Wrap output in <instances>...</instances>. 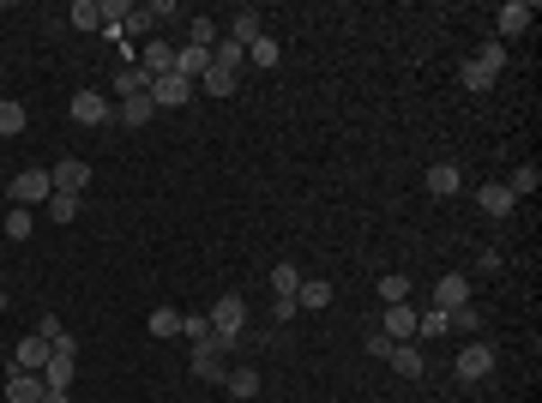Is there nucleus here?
Returning a JSON list of instances; mask_svg holds the SVG:
<instances>
[{
    "label": "nucleus",
    "instance_id": "9b49d317",
    "mask_svg": "<svg viewBox=\"0 0 542 403\" xmlns=\"http://www.w3.org/2000/svg\"><path fill=\"white\" fill-rule=\"evenodd\" d=\"M223 373H229V367H223V355H218V349H211V343H193V380L223 385Z\"/></svg>",
    "mask_w": 542,
    "mask_h": 403
},
{
    "label": "nucleus",
    "instance_id": "6e6552de",
    "mask_svg": "<svg viewBox=\"0 0 542 403\" xmlns=\"http://www.w3.org/2000/svg\"><path fill=\"white\" fill-rule=\"evenodd\" d=\"M386 343H416V307L404 302L386 307Z\"/></svg>",
    "mask_w": 542,
    "mask_h": 403
},
{
    "label": "nucleus",
    "instance_id": "5701e85b",
    "mask_svg": "<svg viewBox=\"0 0 542 403\" xmlns=\"http://www.w3.org/2000/svg\"><path fill=\"white\" fill-rule=\"evenodd\" d=\"M325 302H332V283H325V277H301L296 307H325Z\"/></svg>",
    "mask_w": 542,
    "mask_h": 403
},
{
    "label": "nucleus",
    "instance_id": "6ab92c4d",
    "mask_svg": "<svg viewBox=\"0 0 542 403\" xmlns=\"http://www.w3.org/2000/svg\"><path fill=\"white\" fill-rule=\"evenodd\" d=\"M145 79H163V73H175V48L169 42H145Z\"/></svg>",
    "mask_w": 542,
    "mask_h": 403
},
{
    "label": "nucleus",
    "instance_id": "f257e3e1",
    "mask_svg": "<svg viewBox=\"0 0 542 403\" xmlns=\"http://www.w3.org/2000/svg\"><path fill=\"white\" fill-rule=\"evenodd\" d=\"M205 320H211V349H218V355H229V349L241 343V325H247V307H241V295H223V302L211 307Z\"/></svg>",
    "mask_w": 542,
    "mask_h": 403
},
{
    "label": "nucleus",
    "instance_id": "f704fd0d",
    "mask_svg": "<svg viewBox=\"0 0 542 403\" xmlns=\"http://www.w3.org/2000/svg\"><path fill=\"white\" fill-rule=\"evenodd\" d=\"M440 331H452L440 307H428V313H416V337H440Z\"/></svg>",
    "mask_w": 542,
    "mask_h": 403
},
{
    "label": "nucleus",
    "instance_id": "f8f14e48",
    "mask_svg": "<svg viewBox=\"0 0 542 403\" xmlns=\"http://www.w3.org/2000/svg\"><path fill=\"white\" fill-rule=\"evenodd\" d=\"M49 367V343L42 337H24L19 349H13V373H42Z\"/></svg>",
    "mask_w": 542,
    "mask_h": 403
},
{
    "label": "nucleus",
    "instance_id": "58836bf2",
    "mask_svg": "<svg viewBox=\"0 0 542 403\" xmlns=\"http://www.w3.org/2000/svg\"><path fill=\"white\" fill-rule=\"evenodd\" d=\"M446 325H458V331H476V325H482V313H476L470 302H464V307H452V313H446Z\"/></svg>",
    "mask_w": 542,
    "mask_h": 403
},
{
    "label": "nucleus",
    "instance_id": "2eb2a0df",
    "mask_svg": "<svg viewBox=\"0 0 542 403\" xmlns=\"http://www.w3.org/2000/svg\"><path fill=\"white\" fill-rule=\"evenodd\" d=\"M205 66H211V48H193V42H187V48H175V79H205Z\"/></svg>",
    "mask_w": 542,
    "mask_h": 403
},
{
    "label": "nucleus",
    "instance_id": "39448f33",
    "mask_svg": "<svg viewBox=\"0 0 542 403\" xmlns=\"http://www.w3.org/2000/svg\"><path fill=\"white\" fill-rule=\"evenodd\" d=\"M49 181H55V193H84V187H91V162L60 157V162H49Z\"/></svg>",
    "mask_w": 542,
    "mask_h": 403
},
{
    "label": "nucleus",
    "instance_id": "c9c22d12",
    "mask_svg": "<svg viewBox=\"0 0 542 403\" xmlns=\"http://www.w3.org/2000/svg\"><path fill=\"white\" fill-rule=\"evenodd\" d=\"M247 61H253V66H278V61H283V48H278L271 37H260L253 48H247Z\"/></svg>",
    "mask_w": 542,
    "mask_h": 403
},
{
    "label": "nucleus",
    "instance_id": "393cba45",
    "mask_svg": "<svg viewBox=\"0 0 542 403\" xmlns=\"http://www.w3.org/2000/svg\"><path fill=\"white\" fill-rule=\"evenodd\" d=\"M271 289H278V302H296L301 271H296V265H271Z\"/></svg>",
    "mask_w": 542,
    "mask_h": 403
},
{
    "label": "nucleus",
    "instance_id": "a211bd4d",
    "mask_svg": "<svg viewBox=\"0 0 542 403\" xmlns=\"http://www.w3.org/2000/svg\"><path fill=\"white\" fill-rule=\"evenodd\" d=\"M42 385H49V391H73V355H60V349H49V367H42Z\"/></svg>",
    "mask_w": 542,
    "mask_h": 403
},
{
    "label": "nucleus",
    "instance_id": "a19ab883",
    "mask_svg": "<svg viewBox=\"0 0 542 403\" xmlns=\"http://www.w3.org/2000/svg\"><path fill=\"white\" fill-rule=\"evenodd\" d=\"M37 337H42V343H49V349H55V343H60V337H67V325H60V320H55V313H42V325H37Z\"/></svg>",
    "mask_w": 542,
    "mask_h": 403
},
{
    "label": "nucleus",
    "instance_id": "c85d7f7f",
    "mask_svg": "<svg viewBox=\"0 0 542 403\" xmlns=\"http://www.w3.org/2000/svg\"><path fill=\"white\" fill-rule=\"evenodd\" d=\"M6 241H31V205H13L6 211Z\"/></svg>",
    "mask_w": 542,
    "mask_h": 403
},
{
    "label": "nucleus",
    "instance_id": "f03ea898",
    "mask_svg": "<svg viewBox=\"0 0 542 403\" xmlns=\"http://www.w3.org/2000/svg\"><path fill=\"white\" fill-rule=\"evenodd\" d=\"M6 193H13V205H49V193H55V181H49V169H19Z\"/></svg>",
    "mask_w": 542,
    "mask_h": 403
},
{
    "label": "nucleus",
    "instance_id": "7ed1b4c3",
    "mask_svg": "<svg viewBox=\"0 0 542 403\" xmlns=\"http://www.w3.org/2000/svg\"><path fill=\"white\" fill-rule=\"evenodd\" d=\"M452 373H458L464 385H476V380H488V373H494V349H488V343H464V355L458 362H452Z\"/></svg>",
    "mask_w": 542,
    "mask_h": 403
},
{
    "label": "nucleus",
    "instance_id": "bb28decb",
    "mask_svg": "<svg viewBox=\"0 0 542 403\" xmlns=\"http://www.w3.org/2000/svg\"><path fill=\"white\" fill-rule=\"evenodd\" d=\"M145 325H151V337H181V313L175 307H151V320Z\"/></svg>",
    "mask_w": 542,
    "mask_h": 403
},
{
    "label": "nucleus",
    "instance_id": "a878e982",
    "mask_svg": "<svg viewBox=\"0 0 542 403\" xmlns=\"http://www.w3.org/2000/svg\"><path fill=\"white\" fill-rule=\"evenodd\" d=\"M205 91H211V97H229V91H235L241 84V73H229V66H205Z\"/></svg>",
    "mask_w": 542,
    "mask_h": 403
},
{
    "label": "nucleus",
    "instance_id": "412c9836",
    "mask_svg": "<svg viewBox=\"0 0 542 403\" xmlns=\"http://www.w3.org/2000/svg\"><path fill=\"white\" fill-rule=\"evenodd\" d=\"M501 187L512 193V199H524V193H537V187H542V169H537V162H519V169H512Z\"/></svg>",
    "mask_w": 542,
    "mask_h": 403
},
{
    "label": "nucleus",
    "instance_id": "2f4dec72",
    "mask_svg": "<svg viewBox=\"0 0 542 403\" xmlns=\"http://www.w3.org/2000/svg\"><path fill=\"white\" fill-rule=\"evenodd\" d=\"M181 337L187 343H211V320H205V313H181Z\"/></svg>",
    "mask_w": 542,
    "mask_h": 403
},
{
    "label": "nucleus",
    "instance_id": "4be33fe9",
    "mask_svg": "<svg viewBox=\"0 0 542 403\" xmlns=\"http://www.w3.org/2000/svg\"><path fill=\"white\" fill-rule=\"evenodd\" d=\"M115 91H120V102H127V97H145V91H151L145 66H120V73H115Z\"/></svg>",
    "mask_w": 542,
    "mask_h": 403
},
{
    "label": "nucleus",
    "instance_id": "dca6fc26",
    "mask_svg": "<svg viewBox=\"0 0 542 403\" xmlns=\"http://www.w3.org/2000/svg\"><path fill=\"white\" fill-rule=\"evenodd\" d=\"M386 362H392V373H398V380H422V349L416 343H392V355H386Z\"/></svg>",
    "mask_w": 542,
    "mask_h": 403
},
{
    "label": "nucleus",
    "instance_id": "e433bc0d",
    "mask_svg": "<svg viewBox=\"0 0 542 403\" xmlns=\"http://www.w3.org/2000/svg\"><path fill=\"white\" fill-rule=\"evenodd\" d=\"M97 19L102 24H127L133 19V6H127V0H97Z\"/></svg>",
    "mask_w": 542,
    "mask_h": 403
},
{
    "label": "nucleus",
    "instance_id": "c756f323",
    "mask_svg": "<svg viewBox=\"0 0 542 403\" xmlns=\"http://www.w3.org/2000/svg\"><path fill=\"white\" fill-rule=\"evenodd\" d=\"M67 24H73V31H102V19H97V0H79V6L67 13Z\"/></svg>",
    "mask_w": 542,
    "mask_h": 403
},
{
    "label": "nucleus",
    "instance_id": "423d86ee",
    "mask_svg": "<svg viewBox=\"0 0 542 403\" xmlns=\"http://www.w3.org/2000/svg\"><path fill=\"white\" fill-rule=\"evenodd\" d=\"M464 302H470V277H464V271L434 277V307H440V313H452V307H464Z\"/></svg>",
    "mask_w": 542,
    "mask_h": 403
},
{
    "label": "nucleus",
    "instance_id": "473e14b6",
    "mask_svg": "<svg viewBox=\"0 0 542 403\" xmlns=\"http://www.w3.org/2000/svg\"><path fill=\"white\" fill-rule=\"evenodd\" d=\"M404 295H410V277H404V271H386L380 277V302L392 307V302H404Z\"/></svg>",
    "mask_w": 542,
    "mask_h": 403
},
{
    "label": "nucleus",
    "instance_id": "ea45409f",
    "mask_svg": "<svg viewBox=\"0 0 542 403\" xmlns=\"http://www.w3.org/2000/svg\"><path fill=\"white\" fill-rule=\"evenodd\" d=\"M458 79H464V91H488V84H494V73H482V66L470 61V66L458 73Z\"/></svg>",
    "mask_w": 542,
    "mask_h": 403
},
{
    "label": "nucleus",
    "instance_id": "b1692460",
    "mask_svg": "<svg viewBox=\"0 0 542 403\" xmlns=\"http://www.w3.org/2000/svg\"><path fill=\"white\" fill-rule=\"evenodd\" d=\"M223 385H229V398H253V391H260V373H253V367H229Z\"/></svg>",
    "mask_w": 542,
    "mask_h": 403
},
{
    "label": "nucleus",
    "instance_id": "9d476101",
    "mask_svg": "<svg viewBox=\"0 0 542 403\" xmlns=\"http://www.w3.org/2000/svg\"><path fill=\"white\" fill-rule=\"evenodd\" d=\"M187 97H193V84H187V79H175V73L151 79V102H157V109H181Z\"/></svg>",
    "mask_w": 542,
    "mask_h": 403
},
{
    "label": "nucleus",
    "instance_id": "cd10ccee",
    "mask_svg": "<svg viewBox=\"0 0 542 403\" xmlns=\"http://www.w3.org/2000/svg\"><path fill=\"white\" fill-rule=\"evenodd\" d=\"M13 133H24V102L0 97V139H13Z\"/></svg>",
    "mask_w": 542,
    "mask_h": 403
},
{
    "label": "nucleus",
    "instance_id": "aec40b11",
    "mask_svg": "<svg viewBox=\"0 0 542 403\" xmlns=\"http://www.w3.org/2000/svg\"><path fill=\"white\" fill-rule=\"evenodd\" d=\"M157 115V102H151V91L145 97H127V102H115V121H127V127H145Z\"/></svg>",
    "mask_w": 542,
    "mask_h": 403
},
{
    "label": "nucleus",
    "instance_id": "7c9ffc66",
    "mask_svg": "<svg viewBox=\"0 0 542 403\" xmlns=\"http://www.w3.org/2000/svg\"><path fill=\"white\" fill-rule=\"evenodd\" d=\"M49 217L73 223V217H79V193H49Z\"/></svg>",
    "mask_w": 542,
    "mask_h": 403
},
{
    "label": "nucleus",
    "instance_id": "37998d69",
    "mask_svg": "<svg viewBox=\"0 0 542 403\" xmlns=\"http://www.w3.org/2000/svg\"><path fill=\"white\" fill-rule=\"evenodd\" d=\"M0 313H6V289H0Z\"/></svg>",
    "mask_w": 542,
    "mask_h": 403
},
{
    "label": "nucleus",
    "instance_id": "72a5a7b5",
    "mask_svg": "<svg viewBox=\"0 0 542 403\" xmlns=\"http://www.w3.org/2000/svg\"><path fill=\"white\" fill-rule=\"evenodd\" d=\"M476 66H482V73H494V79H501V66H506V42H482Z\"/></svg>",
    "mask_w": 542,
    "mask_h": 403
},
{
    "label": "nucleus",
    "instance_id": "f3484780",
    "mask_svg": "<svg viewBox=\"0 0 542 403\" xmlns=\"http://www.w3.org/2000/svg\"><path fill=\"white\" fill-rule=\"evenodd\" d=\"M476 205L488 211V217H512V205H519V199H512L501 181H482V187H476Z\"/></svg>",
    "mask_w": 542,
    "mask_h": 403
},
{
    "label": "nucleus",
    "instance_id": "0eeeda50",
    "mask_svg": "<svg viewBox=\"0 0 542 403\" xmlns=\"http://www.w3.org/2000/svg\"><path fill=\"white\" fill-rule=\"evenodd\" d=\"M6 403H42L49 398V385H42V373H6V391H0Z\"/></svg>",
    "mask_w": 542,
    "mask_h": 403
},
{
    "label": "nucleus",
    "instance_id": "1a4fd4ad",
    "mask_svg": "<svg viewBox=\"0 0 542 403\" xmlns=\"http://www.w3.org/2000/svg\"><path fill=\"white\" fill-rule=\"evenodd\" d=\"M265 37V24H260V13H253V6H241L235 19H229V37L223 42H235V48H253V42Z\"/></svg>",
    "mask_w": 542,
    "mask_h": 403
},
{
    "label": "nucleus",
    "instance_id": "ddd939ff",
    "mask_svg": "<svg viewBox=\"0 0 542 403\" xmlns=\"http://www.w3.org/2000/svg\"><path fill=\"white\" fill-rule=\"evenodd\" d=\"M458 187H464L458 162H428V193H434V199H452Z\"/></svg>",
    "mask_w": 542,
    "mask_h": 403
},
{
    "label": "nucleus",
    "instance_id": "4c0bfd02",
    "mask_svg": "<svg viewBox=\"0 0 542 403\" xmlns=\"http://www.w3.org/2000/svg\"><path fill=\"white\" fill-rule=\"evenodd\" d=\"M187 24H193V37H187L193 48H218V24L211 19H187Z\"/></svg>",
    "mask_w": 542,
    "mask_h": 403
},
{
    "label": "nucleus",
    "instance_id": "20e7f679",
    "mask_svg": "<svg viewBox=\"0 0 542 403\" xmlns=\"http://www.w3.org/2000/svg\"><path fill=\"white\" fill-rule=\"evenodd\" d=\"M67 115H73V121H79V127H109V121H115V102L102 97V91H79Z\"/></svg>",
    "mask_w": 542,
    "mask_h": 403
},
{
    "label": "nucleus",
    "instance_id": "4468645a",
    "mask_svg": "<svg viewBox=\"0 0 542 403\" xmlns=\"http://www.w3.org/2000/svg\"><path fill=\"white\" fill-rule=\"evenodd\" d=\"M530 19H537V13H530L524 0H506L501 13H494V24H501V37H519V31H530ZM501 37H494V42H501Z\"/></svg>",
    "mask_w": 542,
    "mask_h": 403
},
{
    "label": "nucleus",
    "instance_id": "79ce46f5",
    "mask_svg": "<svg viewBox=\"0 0 542 403\" xmlns=\"http://www.w3.org/2000/svg\"><path fill=\"white\" fill-rule=\"evenodd\" d=\"M42 403H73V398H67V391H49V398H42Z\"/></svg>",
    "mask_w": 542,
    "mask_h": 403
}]
</instances>
